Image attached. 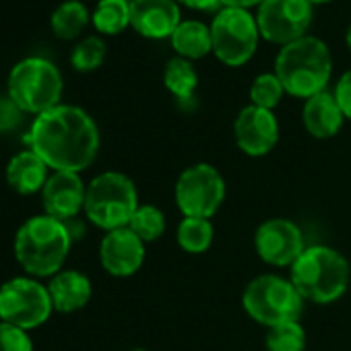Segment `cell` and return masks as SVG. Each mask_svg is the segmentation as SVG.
Wrapping results in <instances>:
<instances>
[{"mask_svg": "<svg viewBox=\"0 0 351 351\" xmlns=\"http://www.w3.org/2000/svg\"><path fill=\"white\" fill-rule=\"evenodd\" d=\"M25 141L52 171L75 173L95 161L101 143L95 120L83 108L66 104L36 116Z\"/></svg>", "mask_w": 351, "mask_h": 351, "instance_id": "1", "label": "cell"}, {"mask_svg": "<svg viewBox=\"0 0 351 351\" xmlns=\"http://www.w3.org/2000/svg\"><path fill=\"white\" fill-rule=\"evenodd\" d=\"M273 73L287 95L306 101L326 91L332 77V56L320 38L304 36L279 50Z\"/></svg>", "mask_w": 351, "mask_h": 351, "instance_id": "2", "label": "cell"}, {"mask_svg": "<svg viewBox=\"0 0 351 351\" xmlns=\"http://www.w3.org/2000/svg\"><path fill=\"white\" fill-rule=\"evenodd\" d=\"M73 242L64 221L36 215L17 230L15 258L29 277H54L62 271Z\"/></svg>", "mask_w": 351, "mask_h": 351, "instance_id": "3", "label": "cell"}, {"mask_svg": "<svg viewBox=\"0 0 351 351\" xmlns=\"http://www.w3.org/2000/svg\"><path fill=\"white\" fill-rule=\"evenodd\" d=\"M289 279L306 302L326 306L345 295L351 281L349 261L330 246H306L289 267Z\"/></svg>", "mask_w": 351, "mask_h": 351, "instance_id": "4", "label": "cell"}, {"mask_svg": "<svg viewBox=\"0 0 351 351\" xmlns=\"http://www.w3.org/2000/svg\"><path fill=\"white\" fill-rule=\"evenodd\" d=\"M136 184L122 171H101L87 184L85 217L104 232L128 228L138 209Z\"/></svg>", "mask_w": 351, "mask_h": 351, "instance_id": "5", "label": "cell"}, {"mask_svg": "<svg viewBox=\"0 0 351 351\" xmlns=\"http://www.w3.org/2000/svg\"><path fill=\"white\" fill-rule=\"evenodd\" d=\"M304 298L289 277L265 273L254 277L242 293L244 312L258 324L271 328L283 322L300 320Z\"/></svg>", "mask_w": 351, "mask_h": 351, "instance_id": "6", "label": "cell"}, {"mask_svg": "<svg viewBox=\"0 0 351 351\" xmlns=\"http://www.w3.org/2000/svg\"><path fill=\"white\" fill-rule=\"evenodd\" d=\"M9 97L25 114L40 116L60 106L62 75L46 58H25L9 75Z\"/></svg>", "mask_w": 351, "mask_h": 351, "instance_id": "7", "label": "cell"}, {"mask_svg": "<svg viewBox=\"0 0 351 351\" xmlns=\"http://www.w3.org/2000/svg\"><path fill=\"white\" fill-rule=\"evenodd\" d=\"M209 27L213 54L221 64L238 69L256 54L261 32L256 17L248 9L221 7Z\"/></svg>", "mask_w": 351, "mask_h": 351, "instance_id": "8", "label": "cell"}, {"mask_svg": "<svg viewBox=\"0 0 351 351\" xmlns=\"http://www.w3.org/2000/svg\"><path fill=\"white\" fill-rule=\"evenodd\" d=\"M228 186L221 171L211 163H195L186 167L173 186V201L184 217L211 219L223 205Z\"/></svg>", "mask_w": 351, "mask_h": 351, "instance_id": "9", "label": "cell"}, {"mask_svg": "<svg viewBox=\"0 0 351 351\" xmlns=\"http://www.w3.org/2000/svg\"><path fill=\"white\" fill-rule=\"evenodd\" d=\"M54 312L48 285L40 279L23 275L0 285V320L32 330L48 322Z\"/></svg>", "mask_w": 351, "mask_h": 351, "instance_id": "10", "label": "cell"}, {"mask_svg": "<svg viewBox=\"0 0 351 351\" xmlns=\"http://www.w3.org/2000/svg\"><path fill=\"white\" fill-rule=\"evenodd\" d=\"M254 17L261 38L283 48L308 36L314 13L308 0H265Z\"/></svg>", "mask_w": 351, "mask_h": 351, "instance_id": "11", "label": "cell"}, {"mask_svg": "<svg viewBox=\"0 0 351 351\" xmlns=\"http://www.w3.org/2000/svg\"><path fill=\"white\" fill-rule=\"evenodd\" d=\"M254 250L271 267H291L306 250L300 226L287 217H271L254 232Z\"/></svg>", "mask_w": 351, "mask_h": 351, "instance_id": "12", "label": "cell"}, {"mask_svg": "<svg viewBox=\"0 0 351 351\" xmlns=\"http://www.w3.org/2000/svg\"><path fill=\"white\" fill-rule=\"evenodd\" d=\"M279 120L273 110L248 104L234 120V138L238 149L248 157H265L279 143Z\"/></svg>", "mask_w": 351, "mask_h": 351, "instance_id": "13", "label": "cell"}, {"mask_svg": "<svg viewBox=\"0 0 351 351\" xmlns=\"http://www.w3.org/2000/svg\"><path fill=\"white\" fill-rule=\"evenodd\" d=\"M145 246L147 244L130 228L106 232L99 242V263L104 271L114 277H132L145 263Z\"/></svg>", "mask_w": 351, "mask_h": 351, "instance_id": "14", "label": "cell"}, {"mask_svg": "<svg viewBox=\"0 0 351 351\" xmlns=\"http://www.w3.org/2000/svg\"><path fill=\"white\" fill-rule=\"evenodd\" d=\"M87 186L83 184L81 176L75 171H52L42 191V203L46 215L69 221L79 217L85 209Z\"/></svg>", "mask_w": 351, "mask_h": 351, "instance_id": "15", "label": "cell"}, {"mask_svg": "<svg viewBox=\"0 0 351 351\" xmlns=\"http://www.w3.org/2000/svg\"><path fill=\"white\" fill-rule=\"evenodd\" d=\"M182 23L176 0H132L130 27L147 40H167Z\"/></svg>", "mask_w": 351, "mask_h": 351, "instance_id": "16", "label": "cell"}, {"mask_svg": "<svg viewBox=\"0 0 351 351\" xmlns=\"http://www.w3.org/2000/svg\"><path fill=\"white\" fill-rule=\"evenodd\" d=\"M302 122L310 136L318 141H326L339 134L343 128L345 116L330 91H322L318 95H312L304 101L302 108Z\"/></svg>", "mask_w": 351, "mask_h": 351, "instance_id": "17", "label": "cell"}, {"mask_svg": "<svg viewBox=\"0 0 351 351\" xmlns=\"http://www.w3.org/2000/svg\"><path fill=\"white\" fill-rule=\"evenodd\" d=\"M50 167L48 163L32 149H25L11 157L5 169L7 184L19 193V195H36L42 193L48 178H50Z\"/></svg>", "mask_w": 351, "mask_h": 351, "instance_id": "18", "label": "cell"}, {"mask_svg": "<svg viewBox=\"0 0 351 351\" xmlns=\"http://www.w3.org/2000/svg\"><path fill=\"white\" fill-rule=\"evenodd\" d=\"M48 291H50L54 310L62 314H71V312L85 308L93 295L89 277L75 269H62L60 273L50 277Z\"/></svg>", "mask_w": 351, "mask_h": 351, "instance_id": "19", "label": "cell"}, {"mask_svg": "<svg viewBox=\"0 0 351 351\" xmlns=\"http://www.w3.org/2000/svg\"><path fill=\"white\" fill-rule=\"evenodd\" d=\"M171 48L176 56L186 58V60H201L209 54H213V42H211V27L197 21L186 19L182 21L169 38Z\"/></svg>", "mask_w": 351, "mask_h": 351, "instance_id": "20", "label": "cell"}, {"mask_svg": "<svg viewBox=\"0 0 351 351\" xmlns=\"http://www.w3.org/2000/svg\"><path fill=\"white\" fill-rule=\"evenodd\" d=\"M163 85L180 104H189L195 99L199 87V73L191 60L173 56L163 69Z\"/></svg>", "mask_w": 351, "mask_h": 351, "instance_id": "21", "label": "cell"}, {"mask_svg": "<svg viewBox=\"0 0 351 351\" xmlns=\"http://www.w3.org/2000/svg\"><path fill=\"white\" fill-rule=\"evenodd\" d=\"M215 240V228L211 219L184 217L176 230V242L189 254H205Z\"/></svg>", "mask_w": 351, "mask_h": 351, "instance_id": "22", "label": "cell"}, {"mask_svg": "<svg viewBox=\"0 0 351 351\" xmlns=\"http://www.w3.org/2000/svg\"><path fill=\"white\" fill-rule=\"evenodd\" d=\"M89 23V11L79 0H66L52 15V32L60 40H75Z\"/></svg>", "mask_w": 351, "mask_h": 351, "instance_id": "23", "label": "cell"}, {"mask_svg": "<svg viewBox=\"0 0 351 351\" xmlns=\"http://www.w3.org/2000/svg\"><path fill=\"white\" fill-rule=\"evenodd\" d=\"M93 25L104 36H118L130 27V3L126 0H99L93 11Z\"/></svg>", "mask_w": 351, "mask_h": 351, "instance_id": "24", "label": "cell"}, {"mask_svg": "<svg viewBox=\"0 0 351 351\" xmlns=\"http://www.w3.org/2000/svg\"><path fill=\"white\" fill-rule=\"evenodd\" d=\"M128 228L145 242H157L165 230H167V219H165V213L155 207V205H138V209L134 211Z\"/></svg>", "mask_w": 351, "mask_h": 351, "instance_id": "25", "label": "cell"}, {"mask_svg": "<svg viewBox=\"0 0 351 351\" xmlns=\"http://www.w3.org/2000/svg\"><path fill=\"white\" fill-rule=\"evenodd\" d=\"M306 330L300 320L283 322L267 328L265 347L267 351H306Z\"/></svg>", "mask_w": 351, "mask_h": 351, "instance_id": "26", "label": "cell"}, {"mask_svg": "<svg viewBox=\"0 0 351 351\" xmlns=\"http://www.w3.org/2000/svg\"><path fill=\"white\" fill-rule=\"evenodd\" d=\"M106 42L101 38H85L83 42H79L71 54V64L75 71L79 73H91L95 69H99L106 60Z\"/></svg>", "mask_w": 351, "mask_h": 351, "instance_id": "27", "label": "cell"}, {"mask_svg": "<svg viewBox=\"0 0 351 351\" xmlns=\"http://www.w3.org/2000/svg\"><path fill=\"white\" fill-rule=\"evenodd\" d=\"M283 95H285V89L275 73H263L250 85V104L256 108L275 110L279 101L283 99Z\"/></svg>", "mask_w": 351, "mask_h": 351, "instance_id": "28", "label": "cell"}, {"mask_svg": "<svg viewBox=\"0 0 351 351\" xmlns=\"http://www.w3.org/2000/svg\"><path fill=\"white\" fill-rule=\"evenodd\" d=\"M0 351H34L29 330L0 320Z\"/></svg>", "mask_w": 351, "mask_h": 351, "instance_id": "29", "label": "cell"}, {"mask_svg": "<svg viewBox=\"0 0 351 351\" xmlns=\"http://www.w3.org/2000/svg\"><path fill=\"white\" fill-rule=\"evenodd\" d=\"M23 114L25 112L9 95L0 97V134L19 128V124L23 122Z\"/></svg>", "mask_w": 351, "mask_h": 351, "instance_id": "30", "label": "cell"}, {"mask_svg": "<svg viewBox=\"0 0 351 351\" xmlns=\"http://www.w3.org/2000/svg\"><path fill=\"white\" fill-rule=\"evenodd\" d=\"M332 95L345 116V120H351V69L345 71L337 83H335V89H332Z\"/></svg>", "mask_w": 351, "mask_h": 351, "instance_id": "31", "label": "cell"}, {"mask_svg": "<svg viewBox=\"0 0 351 351\" xmlns=\"http://www.w3.org/2000/svg\"><path fill=\"white\" fill-rule=\"evenodd\" d=\"M176 3L191 11H203V13H217L221 9V0H176Z\"/></svg>", "mask_w": 351, "mask_h": 351, "instance_id": "32", "label": "cell"}, {"mask_svg": "<svg viewBox=\"0 0 351 351\" xmlns=\"http://www.w3.org/2000/svg\"><path fill=\"white\" fill-rule=\"evenodd\" d=\"M265 0H221V7H234V9H252V7H261Z\"/></svg>", "mask_w": 351, "mask_h": 351, "instance_id": "33", "label": "cell"}, {"mask_svg": "<svg viewBox=\"0 0 351 351\" xmlns=\"http://www.w3.org/2000/svg\"><path fill=\"white\" fill-rule=\"evenodd\" d=\"M345 46H347V50L351 52V25L347 27V34H345Z\"/></svg>", "mask_w": 351, "mask_h": 351, "instance_id": "34", "label": "cell"}, {"mask_svg": "<svg viewBox=\"0 0 351 351\" xmlns=\"http://www.w3.org/2000/svg\"><path fill=\"white\" fill-rule=\"evenodd\" d=\"M308 3L314 7V5H326V3H330V0H308Z\"/></svg>", "mask_w": 351, "mask_h": 351, "instance_id": "35", "label": "cell"}, {"mask_svg": "<svg viewBox=\"0 0 351 351\" xmlns=\"http://www.w3.org/2000/svg\"><path fill=\"white\" fill-rule=\"evenodd\" d=\"M128 351H149V349H143V347H134V349H128Z\"/></svg>", "mask_w": 351, "mask_h": 351, "instance_id": "36", "label": "cell"}, {"mask_svg": "<svg viewBox=\"0 0 351 351\" xmlns=\"http://www.w3.org/2000/svg\"><path fill=\"white\" fill-rule=\"evenodd\" d=\"M126 3H132V0H126Z\"/></svg>", "mask_w": 351, "mask_h": 351, "instance_id": "37", "label": "cell"}]
</instances>
